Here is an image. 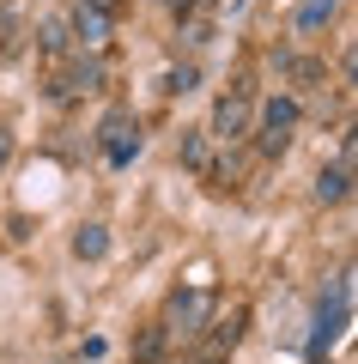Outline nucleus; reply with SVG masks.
<instances>
[{"label":"nucleus","instance_id":"obj_1","mask_svg":"<svg viewBox=\"0 0 358 364\" xmlns=\"http://www.w3.org/2000/svg\"><path fill=\"white\" fill-rule=\"evenodd\" d=\"M98 146H103V158H110L115 170L134 164V152H140V122H134V109H110V116L98 122Z\"/></svg>","mask_w":358,"mask_h":364},{"label":"nucleus","instance_id":"obj_2","mask_svg":"<svg viewBox=\"0 0 358 364\" xmlns=\"http://www.w3.org/2000/svg\"><path fill=\"white\" fill-rule=\"evenodd\" d=\"M206 322H213V291H206V286L170 291V304H164V328H170V334H201Z\"/></svg>","mask_w":358,"mask_h":364},{"label":"nucleus","instance_id":"obj_3","mask_svg":"<svg viewBox=\"0 0 358 364\" xmlns=\"http://www.w3.org/2000/svg\"><path fill=\"white\" fill-rule=\"evenodd\" d=\"M340 328H346V286H334L328 298H322V310H316V334H310L304 358H310V364H322V358L334 352V340H340Z\"/></svg>","mask_w":358,"mask_h":364},{"label":"nucleus","instance_id":"obj_4","mask_svg":"<svg viewBox=\"0 0 358 364\" xmlns=\"http://www.w3.org/2000/svg\"><path fill=\"white\" fill-rule=\"evenodd\" d=\"M292 128H298V97H268L261 104V152L268 158H280L285 146H292Z\"/></svg>","mask_w":358,"mask_h":364},{"label":"nucleus","instance_id":"obj_5","mask_svg":"<svg viewBox=\"0 0 358 364\" xmlns=\"http://www.w3.org/2000/svg\"><path fill=\"white\" fill-rule=\"evenodd\" d=\"M249 116H256V109H249V97L225 91V97L213 104V122H206V134H213V140H225V146H237V140L249 134Z\"/></svg>","mask_w":358,"mask_h":364},{"label":"nucleus","instance_id":"obj_6","mask_svg":"<svg viewBox=\"0 0 358 364\" xmlns=\"http://www.w3.org/2000/svg\"><path fill=\"white\" fill-rule=\"evenodd\" d=\"M55 97H79V91H103V61L98 55H73V61L55 73Z\"/></svg>","mask_w":358,"mask_h":364},{"label":"nucleus","instance_id":"obj_7","mask_svg":"<svg viewBox=\"0 0 358 364\" xmlns=\"http://www.w3.org/2000/svg\"><path fill=\"white\" fill-rule=\"evenodd\" d=\"M67 31H73V43L98 49V43L110 37V13H98V6H85V0H79V6H73V18H67Z\"/></svg>","mask_w":358,"mask_h":364},{"label":"nucleus","instance_id":"obj_8","mask_svg":"<svg viewBox=\"0 0 358 364\" xmlns=\"http://www.w3.org/2000/svg\"><path fill=\"white\" fill-rule=\"evenodd\" d=\"M182 170H194V176L213 170V134H206V128H189V134H182Z\"/></svg>","mask_w":358,"mask_h":364},{"label":"nucleus","instance_id":"obj_9","mask_svg":"<svg viewBox=\"0 0 358 364\" xmlns=\"http://www.w3.org/2000/svg\"><path fill=\"white\" fill-rule=\"evenodd\" d=\"M164 352H170V328L164 322H152V328L134 334V364H164Z\"/></svg>","mask_w":358,"mask_h":364},{"label":"nucleus","instance_id":"obj_10","mask_svg":"<svg viewBox=\"0 0 358 364\" xmlns=\"http://www.w3.org/2000/svg\"><path fill=\"white\" fill-rule=\"evenodd\" d=\"M346 195H352V170H346V164H328V170L316 176V200H322V207H340Z\"/></svg>","mask_w":358,"mask_h":364},{"label":"nucleus","instance_id":"obj_11","mask_svg":"<svg viewBox=\"0 0 358 364\" xmlns=\"http://www.w3.org/2000/svg\"><path fill=\"white\" fill-rule=\"evenodd\" d=\"M243 334H249V304H231V316H219V322H213V352L237 346Z\"/></svg>","mask_w":358,"mask_h":364},{"label":"nucleus","instance_id":"obj_12","mask_svg":"<svg viewBox=\"0 0 358 364\" xmlns=\"http://www.w3.org/2000/svg\"><path fill=\"white\" fill-rule=\"evenodd\" d=\"M334 13H340V0H304V6H298V18H292V31H298V37H316Z\"/></svg>","mask_w":358,"mask_h":364},{"label":"nucleus","instance_id":"obj_13","mask_svg":"<svg viewBox=\"0 0 358 364\" xmlns=\"http://www.w3.org/2000/svg\"><path fill=\"white\" fill-rule=\"evenodd\" d=\"M73 255L79 261H103L110 255V231H103V225H79L73 231Z\"/></svg>","mask_w":358,"mask_h":364},{"label":"nucleus","instance_id":"obj_14","mask_svg":"<svg viewBox=\"0 0 358 364\" xmlns=\"http://www.w3.org/2000/svg\"><path fill=\"white\" fill-rule=\"evenodd\" d=\"M37 43H43V55H49V61H61V55L73 49V31H67L61 18H43V31H37Z\"/></svg>","mask_w":358,"mask_h":364},{"label":"nucleus","instance_id":"obj_15","mask_svg":"<svg viewBox=\"0 0 358 364\" xmlns=\"http://www.w3.org/2000/svg\"><path fill=\"white\" fill-rule=\"evenodd\" d=\"M194 85H201V67H194V61H177V67L164 73V91H170V97H189Z\"/></svg>","mask_w":358,"mask_h":364},{"label":"nucleus","instance_id":"obj_16","mask_svg":"<svg viewBox=\"0 0 358 364\" xmlns=\"http://www.w3.org/2000/svg\"><path fill=\"white\" fill-rule=\"evenodd\" d=\"M285 73H292V79H304V85H316V79H322V61L298 55V61H285Z\"/></svg>","mask_w":358,"mask_h":364},{"label":"nucleus","instance_id":"obj_17","mask_svg":"<svg viewBox=\"0 0 358 364\" xmlns=\"http://www.w3.org/2000/svg\"><path fill=\"white\" fill-rule=\"evenodd\" d=\"M340 73H346V85H352V91H358V37H352V43H346V55H340Z\"/></svg>","mask_w":358,"mask_h":364},{"label":"nucleus","instance_id":"obj_18","mask_svg":"<svg viewBox=\"0 0 358 364\" xmlns=\"http://www.w3.org/2000/svg\"><path fill=\"white\" fill-rule=\"evenodd\" d=\"M340 164H346V170H358V128L346 134V158H340Z\"/></svg>","mask_w":358,"mask_h":364},{"label":"nucleus","instance_id":"obj_19","mask_svg":"<svg viewBox=\"0 0 358 364\" xmlns=\"http://www.w3.org/2000/svg\"><path fill=\"white\" fill-rule=\"evenodd\" d=\"M85 6H98V13H115V6H122V0H85Z\"/></svg>","mask_w":358,"mask_h":364},{"label":"nucleus","instance_id":"obj_20","mask_svg":"<svg viewBox=\"0 0 358 364\" xmlns=\"http://www.w3.org/2000/svg\"><path fill=\"white\" fill-rule=\"evenodd\" d=\"M201 364H225V352H206V358H201Z\"/></svg>","mask_w":358,"mask_h":364},{"label":"nucleus","instance_id":"obj_21","mask_svg":"<svg viewBox=\"0 0 358 364\" xmlns=\"http://www.w3.org/2000/svg\"><path fill=\"white\" fill-rule=\"evenodd\" d=\"M0 164H6V134H0Z\"/></svg>","mask_w":358,"mask_h":364}]
</instances>
